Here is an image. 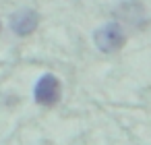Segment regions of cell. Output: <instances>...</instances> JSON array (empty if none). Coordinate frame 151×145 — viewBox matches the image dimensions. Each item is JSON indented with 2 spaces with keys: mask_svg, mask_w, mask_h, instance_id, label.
I'll return each instance as SVG.
<instances>
[{
  "mask_svg": "<svg viewBox=\"0 0 151 145\" xmlns=\"http://www.w3.org/2000/svg\"><path fill=\"white\" fill-rule=\"evenodd\" d=\"M93 42H95V46H97L99 52H104V54H114V52H118V50L124 46L126 33H124V29H122L120 23L112 21V23L101 25V27L93 33Z\"/></svg>",
  "mask_w": 151,
  "mask_h": 145,
  "instance_id": "obj_1",
  "label": "cell"
},
{
  "mask_svg": "<svg viewBox=\"0 0 151 145\" xmlns=\"http://www.w3.org/2000/svg\"><path fill=\"white\" fill-rule=\"evenodd\" d=\"M40 25V17L33 9H23V11H17L13 17H11V29L15 35L19 38H27L31 35Z\"/></svg>",
  "mask_w": 151,
  "mask_h": 145,
  "instance_id": "obj_3",
  "label": "cell"
},
{
  "mask_svg": "<svg viewBox=\"0 0 151 145\" xmlns=\"http://www.w3.org/2000/svg\"><path fill=\"white\" fill-rule=\"evenodd\" d=\"M60 95H62V85L56 75L46 73L37 79V83L33 87V97L40 106H46V108L56 106L60 102Z\"/></svg>",
  "mask_w": 151,
  "mask_h": 145,
  "instance_id": "obj_2",
  "label": "cell"
}]
</instances>
